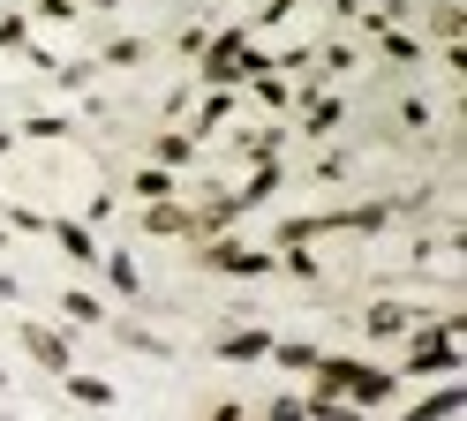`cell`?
<instances>
[{
	"mask_svg": "<svg viewBox=\"0 0 467 421\" xmlns=\"http://www.w3.org/2000/svg\"><path fill=\"white\" fill-rule=\"evenodd\" d=\"M256 68H265V53H256V46H242V38H234V30H226V38H203V76H212V83H249Z\"/></svg>",
	"mask_w": 467,
	"mask_h": 421,
	"instance_id": "obj_1",
	"label": "cell"
},
{
	"mask_svg": "<svg viewBox=\"0 0 467 421\" xmlns=\"http://www.w3.org/2000/svg\"><path fill=\"white\" fill-rule=\"evenodd\" d=\"M460 323H430L422 331V346H407V376H445L460 369V339H452Z\"/></svg>",
	"mask_w": 467,
	"mask_h": 421,
	"instance_id": "obj_2",
	"label": "cell"
},
{
	"mask_svg": "<svg viewBox=\"0 0 467 421\" xmlns=\"http://www.w3.org/2000/svg\"><path fill=\"white\" fill-rule=\"evenodd\" d=\"M16 339H23V354H31V361H38L46 376H61V369H76V354H68V331H53V323H23Z\"/></svg>",
	"mask_w": 467,
	"mask_h": 421,
	"instance_id": "obj_3",
	"label": "cell"
},
{
	"mask_svg": "<svg viewBox=\"0 0 467 421\" xmlns=\"http://www.w3.org/2000/svg\"><path fill=\"white\" fill-rule=\"evenodd\" d=\"M143 233H196V210H182V203H173V196H151V203H143V219H136Z\"/></svg>",
	"mask_w": 467,
	"mask_h": 421,
	"instance_id": "obj_4",
	"label": "cell"
},
{
	"mask_svg": "<svg viewBox=\"0 0 467 421\" xmlns=\"http://www.w3.org/2000/svg\"><path fill=\"white\" fill-rule=\"evenodd\" d=\"M53 241H61V249H68L83 271H99V256H106L99 241H91V226H76V219H53Z\"/></svg>",
	"mask_w": 467,
	"mask_h": 421,
	"instance_id": "obj_5",
	"label": "cell"
},
{
	"mask_svg": "<svg viewBox=\"0 0 467 421\" xmlns=\"http://www.w3.org/2000/svg\"><path fill=\"white\" fill-rule=\"evenodd\" d=\"M99 271H106V286L121 293V301H136V293H143V271H136V256H129V249H113V256H99Z\"/></svg>",
	"mask_w": 467,
	"mask_h": 421,
	"instance_id": "obj_6",
	"label": "cell"
},
{
	"mask_svg": "<svg viewBox=\"0 0 467 421\" xmlns=\"http://www.w3.org/2000/svg\"><path fill=\"white\" fill-rule=\"evenodd\" d=\"M212 271H234V279H256V271H272V256H265V249H226V241H219V249H212Z\"/></svg>",
	"mask_w": 467,
	"mask_h": 421,
	"instance_id": "obj_7",
	"label": "cell"
},
{
	"mask_svg": "<svg viewBox=\"0 0 467 421\" xmlns=\"http://www.w3.org/2000/svg\"><path fill=\"white\" fill-rule=\"evenodd\" d=\"M61 384H68V399H76V406H91V414L113 406V384H106V376H76V369H61Z\"/></svg>",
	"mask_w": 467,
	"mask_h": 421,
	"instance_id": "obj_8",
	"label": "cell"
},
{
	"mask_svg": "<svg viewBox=\"0 0 467 421\" xmlns=\"http://www.w3.org/2000/svg\"><path fill=\"white\" fill-rule=\"evenodd\" d=\"M272 354V331H234V339H219V361H265Z\"/></svg>",
	"mask_w": 467,
	"mask_h": 421,
	"instance_id": "obj_9",
	"label": "cell"
},
{
	"mask_svg": "<svg viewBox=\"0 0 467 421\" xmlns=\"http://www.w3.org/2000/svg\"><path fill=\"white\" fill-rule=\"evenodd\" d=\"M369 331H377V339H392V331H415V309H407V301H377V309H369Z\"/></svg>",
	"mask_w": 467,
	"mask_h": 421,
	"instance_id": "obj_10",
	"label": "cell"
},
{
	"mask_svg": "<svg viewBox=\"0 0 467 421\" xmlns=\"http://www.w3.org/2000/svg\"><path fill=\"white\" fill-rule=\"evenodd\" d=\"M61 309H68V323H91V331L106 323V301H99V293H83V286H68V293H61Z\"/></svg>",
	"mask_w": 467,
	"mask_h": 421,
	"instance_id": "obj_11",
	"label": "cell"
},
{
	"mask_svg": "<svg viewBox=\"0 0 467 421\" xmlns=\"http://www.w3.org/2000/svg\"><path fill=\"white\" fill-rule=\"evenodd\" d=\"M339 113H347V106L332 98V90H309V136H332V128H339Z\"/></svg>",
	"mask_w": 467,
	"mask_h": 421,
	"instance_id": "obj_12",
	"label": "cell"
},
{
	"mask_svg": "<svg viewBox=\"0 0 467 421\" xmlns=\"http://www.w3.org/2000/svg\"><path fill=\"white\" fill-rule=\"evenodd\" d=\"M272 361H279V369H295V376H309V369H317V346H302V339H272Z\"/></svg>",
	"mask_w": 467,
	"mask_h": 421,
	"instance_id": "obj_13",
	"label": "cell"
},
{
	"mask_svg": "<svg viewBox=\"0 0 467 421\" xmlns=\"http://www.w3.org/2000/svg\"><path fill=\"white\" fill-rule=\"evenodd\" d=\"M226 113H234V90L219 83V90H212V98H203V113H196V128H189V136H212V128H219V120H226Z\"/></svg>",
	"mask_w": 467,
	"mask_h": 421,
	"instance_id": "obj_14",
	"label": "cell"
},
{
	"mask_svg": "<svg viewBox=\"0 0 467 421\" xmlns=\"http://www.w3.org/2000/svg\"><path fill=\"white\" fill-rule=\"evenodd\" d=\"M189 150H196V136H159L151 159H159V166H189Z\"/></svg>",
	"mask_w": 467,
	"mask_h": 421,
	"instance_id": "obj_15",
	"label": "cell"
},
{
	"mask_svg": "<svg viewBox=\"0 0 467 421\" xmlns=\"http://www.w3.org/2000/svg\"><path fill=\"white\" fill-rule=\"evenodd\" d=\"M467 406V391L460 384H445V391H430V399H415V414H460Z\"/></svg>",
	"mask_w": 467,
	"mask_h": 421,
	"instance_id": "obj_16",
	"label": "cell"
},
{
	"mask_svg": "<svg viewBox=\"0 0 467 421\" xmlns=\"http://www.w3.org/2000/svg\"><path fill=\"white\" fill-rule=\"evenodd\" d=\"M256 98H265L272 113H286V106H295V90H286L279 76H265V68H256Z\"/></svg>",
	"mask_w": 467,
	"mask_h": 421,
	"instance_id": "obj_17",
	"label": "cell"
},
{
	"mask_svg": "<svg viewBox=\"0 0 467 421\" xmlns=\"http://www.w3.org/2000/svg\"><path fill=\"white\" fill-rule=\"evenodd\" d=\"M377 38H385L392 60H415V53H422V38H407V30H392V23H377Z\"/></svg>",
	"mask_w": 467,
	"mask_h": 421,
	"instance_id": "obj_18",
	"label": "cell"
},
{
	"mask_svg": "<svg viewBox=\"0 0 467 421\" xmlns=\"http://www.w3.org/2000/svg\"><path fill=\"white\" fill-rule=\"evenodd\" d=\"M23 46H31V23H23V15H0V53H23Z\"/></svg>",
	"mask_w": 467,
	"mask_h": 421,
	"instance_id": "obj_19",
	"label": "cell"
},
{
	"mask_svg": "<svg viewBox=\"0 0 467 421\" xmlns=\"http://www.w3.org/2000/svg\"><path fill=\"white\" fill-rule=\"evenodd\" d=\"M166 173H173V166H136V196H143V203L166 196Z\"/></svg>",
	"mask_w": 467,
	"mask_h": 421,
	"instance_id": "obj_20",
	"label": "cell"
},
{
	"mask_svg": "<svg viewBox=\"0 0 467 421\" xmlns=\"http://www.w3.org/2000/svg\"><path fill=\"white\" fill-rule=\"evenodd\" d=\"M0 219H8V233H46L38 210H0Z\"/></svg>",
	"mask_w": 467,
	"mask_h": 421,
	"instance_id": "obj_21",
	"label": "cell"
},
{
	"mask_svg": "<svg viewBox=\"0 0 467 421\" xmlns=\"http://www.w3.org/2000/svg\"><path fill=\"white\" fill-rule=\"evenodd\" d=\"M38 15H46V23H68V15H76V0H38Z\"/></svg>",
	"mask_w": 467,
	"mask_h": 421,
	"instance_id": "obj_22",
	"label": "cell"
},
{
	"mask_svg": "<svg viewBox=\"0 0 467 421\" xmlns=\"http://www.w3.org/2000/svg\"><path fill=\"white\" fill-rule=\"evenodd\" d=\"M286 8H295V0H272V8H265V15H286Z\"/></svg>",
	"mask_w": 467,
	"mask_h": 421,
	"instance_id": "obj_23",
	"label": "cell"
},
{
	"mask_svg": "<svg viewBox=\"0 0 467 421\" xmlns=\"http://www.w3.org/2000/svg\"><path fill=\"white\" fill-rule=\"evenodd\" d=\"M8 143H16V136H8V128H0V159H8Z\"/></svg>",
	"mask_w": 467,
	"mask_h": 421,
	"instance_id": "obj_24",
	"label": "cell"
},
{
	"mask_svg": "<svg viewBox=\"0 0 467 421\" xmlns=\"http://www.w3.org/2000/svg\"><path fill=\"white\" fill-rule=\"evenodd\" d=\"M0 249H8V226H0Z\"/></svg>",
	"mask_w": 467,
	"mask_h": 421,
	"instance_id": "obj_25",
	"label": "cell"
},
{
	"mask_svg": "<svg viewBox=\"0 0 467 421\" xmlns=\"http://www.w3.org/2000/svg\"><path fill=\"white\" fill-rule=\"evenodd\" d=\"M91 8H113V0H91Z\"/></svg>",
	"mask_w": 467,
	"mask_h": 421,
	"instance_id": "obj_26",
	"label": "cell"
},
{
	"mask_svg": "<svg viewBox=\"0 0 467 421\" xmlns=\"http://www.w3.org/2000/svg\"><path fill=\"white\" fill-rule=\"evenodd\" d=\"M0 391H8V369H0Z\"/></svg>",
	"mask_w": 467,
	"mask_h": 421,
	"instance_id": "obj_27",
	"label": "cell"
}]
</instances>
